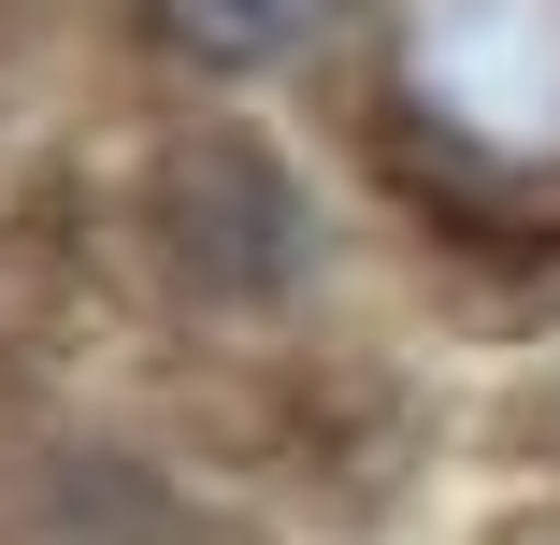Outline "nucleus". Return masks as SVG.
<instances>
[{"label": "nucleus", "mask_w": 560, "mask_h": 545, "mask_svg": "<svg viewBox=\"0 0 560 545\" xmlns=\"http://www.w3.org/2000/svg\"><path fill=\"white\" fill-rule=\"evenodd\" d=\"M360 173L431 245L560 259V0H374Z\"/></svg>", "instance_id": "obj_1"}, {"label": "nucleus", "mask_w": 560, "mask_h": 545, "mask_svg": "<svg viewBox=\"0 0 560 545\" xmlns=\"http://www.w3.org/2000/svg\"><path fill=\"white\" fill-rule=\"evenodd\" d=\"M116 215H130L144 287L187 331H288L346 273V215H330V187L302 173V144L259 100H173L130 144Z\"/></svg>", "instance_id": "obj_2"}, {"label": "nucleus", "mask_w": 560, "mask_h": 545, "mask_svg": "<svg viewBox=\"0 0 560 545\" xmlns=\"http://www.w3.org/2000/svg\"><path fill=\"white\" fill-rule=\"evenodd\" d=\"M374 0H116V44L173 100H273L316 72H360Z\"/></svg>", "instance_id": "obj_3"}, {"label": "nucleus", "mask_w": 560, "mask_h": 545, "mask_svg": "<svg viewBox=\"0 0 560 545\" xmlns=\"http://www.w3.org/2000/svg\"><path fill=\"white\" fill-rule=\"evenodd\" d=\"M503 545H560V517H532V531H503Z\"/></svg>", "instance_id": "obj_4"}]
</instances>
